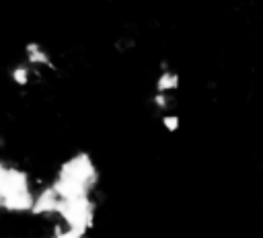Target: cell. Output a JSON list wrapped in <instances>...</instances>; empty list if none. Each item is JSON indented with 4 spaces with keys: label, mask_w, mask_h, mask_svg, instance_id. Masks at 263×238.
Instances as JSON below:
<instances>
[{
    "label": "cell",
    "mask_w": 263,
    "mask_h": 238,
    "mask_svg": "<svg viewBox=\"0 0 263 238\" xmlns=\"http://www.w3.org/2000/svg\"><path fill=\"white\" fill-rule=\"evenodd\" d=\"M101 172L97 162L88 152H74L68 158H64L51 179L47 181L49 187L55 191L62 199H80V197H95L99 189Z\"/></svg>",
    "instance_id": "6da1fadb"
},
{
    "label": "cell",
    "mask_w": 263,
    "mask_h": 238,
    "mask_svg": "<svg viewBox=\"0 0 263 238\" xmlns=\"http://www.w3.org/2000/svg\"><path fill=\"white\" fill-rule=\"evenodd\" d=\"M33 174L14 160L0 162V207L10 215H29L33 211L37 191Z\"/></svg>",
    "instance_id": "7a4b0ae2"
},
{
    "label": "cell",
    "mask_w": 263,
    "mask_h": 238,
    "mask_svg": "<svg viewBox=\"0 0 263 238\" xmlns=\"http://www.w3.org/2000/svg\"><path fill=\"white\" fill-rule=\"evenodd\" d=\"M23 62L29 64L37 74L39 72L55 70V64H53V57H51L49 49L45 45H41L39 41H29L25 45V57H23Z\"/></svg>",
    "instance_id": "3957f363"
}]
</instances>
